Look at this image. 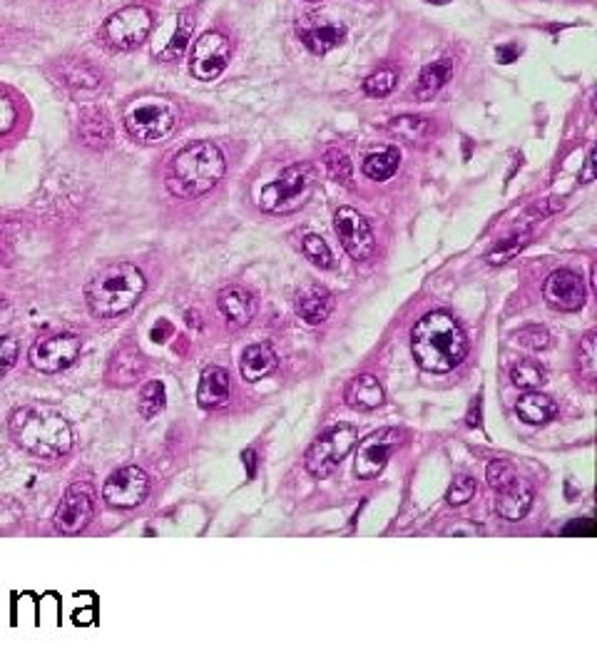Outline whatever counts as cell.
Instances as JSON below:
<instances>
[{
    "label": "cell",
    "mask_w": 597,
    "mask_h": 672,
    "mask_svg": "<svg viewBox=\"0 0 597 672\" xmlns=\"http://www.w3.org/2000/svg\"><path fill=\"white\" fill-rule=\"evenodd\" d=\"M411 351L423 371L448 374L466 359L468 339L461 324L451 314L428 312L411 329Z\"/></svg>",
    "instance_id": "1"
},
{
    "label": "cell",
    "mask_w": 597,
    "mask_h": 672,
    "mask_svg": "<svg viewBox=\"0 0 597 672\" xmlns=\"http://www.w3.org/2000/svg\"><path fill=\"white\" fill-rule=\"evenodd\" d=\"M10 434L23 451L35 458L58 461L73 448V429L68 419L48 406H23L10 416Z\"/></svg>",
    "instance_id": "2"
},
{
    "label": "cell",
    "mask_w": 597,
    "mask_h": 672,
    "mask_svg": "<svg viewBox=\"0 0 597 672\" xmlns=\"http://www.w3.org/2000/svg\"><path fill=\"white\" fill-rule=\"evenodd\" d=\"M227 172L224 152L214 142H192L182 147L170 162V175H167V187L175 197L195 200V197L207 195Z\"/></svg>",
    "instance_id": "3"
},
{
    "label": "cell",
    "mask_w": 597,
    "mask_h": 672,
    "mask_svg": "<svg viewBox=\"0 0 597 672\" xmlns=\"http://www.w3.org/2000/svg\"><path fill=\"white\" fill-rule=\"evenodd\" d=\"M145 292V274L132 262H115L102 267L85 287V302L98 319H115L127 314Z\"/></svg>",
    "instance_id": "4"
},
{
    "label": "cell",
    "mask_w": 597,
    "mask_h": 672,
    "mask_svg": "<svg viewBox=\"0 0 597 672\" xmlns=\"http://www.w3.org/2000/svg\"><path fill=\"white\" fill-rule=\"evenodd\" d=\"M182 112L180 105L162 95H140L130 100L122 112V122L130 137L140 145H157L175 132Z\"/></svg>",
    "instance_id": "5"
},
{
    "label": "cell",
    "mask_w": 597,
    "mask_h": 672,
    "mask_svg": "<svg viewBox=\"0 0 597 672\" xmlns=\"http://www.w3.org/2000/svg\"><path fill=\"white\" fill-rule=\"evenodd\" d=\"M316 190V170L306 162L287 167L274 182L264 185L259 207L269 215H292L311 200Z\"/></svg>",
    "instance_id": "6"
},
{
    "label": "cell",
    "mask_w": 597,
    "mask_h": 672,
    "mask_svg": "<svg viewBox=\"0 0 597 672\" xmlns=\"http://www.w3.org/2000/svg\"><path fill=\"white\" fill-rule=\"evenodd\" d=\"M356 441H359V431H356L354 426L349 424L334 426V429L321 434L319 439L309 446V451H306L304 456L306 471H309L311 476L319 478L331 476V473L341 466V461L349 456V451L356 446Z\"/></svg>",
    "instance_id": "7"
},
{
    "label": "cell",
    "mask_w": 597,
    "mask_h": 672,
    "mask_svg": "<svg viewBox=\"0 0 597 672\" xmlns=\"http://www.w3.org/2000/svg\"><path fill=\"white\" fill-rule=\"evenodd\" d=\"M152 30V15L145 5H127V8H120L117 13H112L110 18L105 20L102 25V40L110 45L112 50H120V53H127V50L140 48L142 43L147 40Z\"/></svg>",
    "instance_id": "8"
},
{
    "label": "cell",
    "mask_w": 597,
    "mask_h": 672,
    "mask_svg": "<svg viewBox=\"0 0 597 672\" xmlns=\"http://www.w3.org/2000/svg\"><path fill=\"white\" fill-rule=\"evenodd\" d=\"M95 501H98V493L88 481L68 486V491L60 498L58 511H55V531L63 536L83 533L95 516Z\"/></svg>",
    "instance_id": "9"
},
{
    "label": "cell",
    "mask_w": 597,
    "mask_h": 672,
    "mask_svg": "<svg viewBox=\"0 0 597 672\" xmlns=\"http://www.w3.org/2000/svg\"><path fill=\"white\" fill-rule=\"evenodd\" d=\"M80 349H83L80 336L63 332L35 341L28 351V359L30 366L35 371H40V374H60V371L75 364V359L80 356Z\"/></svg>",
    "instance_id": "10"
},
{
    "label": "cell",
    "mask_w": 597,
    "mask_h": 672,
    "mask_svg": "<svg viewBox=\"0 0 597 672\" xmlns=\"http://www.w3.org/2000/svg\"><path fill=\"white\" fill-rule=\"evenodd\" d=\"M229 58H232V43L219 30H207L197 38L195 50H192L190 73L202 83H212L227 70Z\"/></svg>",
    "instance_id": "11"
},
{
    "label": "cell",
    "mask_w": 597,
    "mask_h": 672,
    "mask_svg": "<svg viewBox=\"0 0 597 672\" xmlns=\"http://www.w3.org/2000/svg\"><path fill=\"white\" fill-rule=\"evenodd\" d=\"M150 493V476L140 466H122L110 473L102 486V498L112 508H137Z\"/></svg>",
    "instance_id": "12"
},
{
    "label": "cell",
    "mask_w": 597,
    "mask_h": 672,
    "mask_svg": "<svg viewBox=\"0 0 597 672\" xmlns=\"http://www.w3.org/2000/svg\"><path fill=\"white\" fill-rule=\"evenodd\" d=\"M334 232L341 239V247L349 252V257L366 262L376 252V237L371 232V224L354 207H339L334 215Z\"/></svg>",
    "instance_id": "13"
},
{
    "label": "cell",
    "mask_w": 597,
    "mask_h": 672,
    "mask_svg": "<svg viewBox=\"0 0 597 672\" xmlns=\"http://www.w3.org/2000/svg\"><path fill=\"white\" fill-rule=\"evenodd\" d=\"M398 444H401V431L398 429H379L371 436H366L359 448H356V476L361 481H371V478L379 476Z\"/></svg>",
    "instance_id": "14"
},
{
    "label": "cell",
    "mask_w": 597,
    "mask_h": 672,
    "mask_svg": "<svg viewBox=\"0 0 597 672\" xmlns=\"http://www.w3.org/2000/svg\"><path fill=\"white\" fill-rule=\"evenodd\" d=\"M585 297V282L573 269H555L543 284V299L558 312H578L583 309Z\"/></svg>",
    "instance_id": "15"
},
{
    "label": "cell",
    "mask_w": 597,
    "mask_h": 672,
    "mask_svg": "<svg viewBox=\"0 0 597 672\" xmlns=\"http://www.w3.org/2000/svg\"><path fill=\"white\" fill-rule=\"evenodd\" d=\"M297 35L309 53L326 55L344 43L346 25L336 23V20L316 18V15H304L297 23Z\"/></svg>",
    "instance_id": "16"
},
{
    "label": "cell",
    "mask_w": 597,
    "mask_h": 672,
    "mask_svg": "<svg viewBox=\"0 0 597 672\" xmlns=\"http://www.w3.org/2000/svg\"><path fill=\"white\" fill-rule=\"evenodd\" d=\"M145 354L137 349L135 344H125L120 349H115V354L110 356V364H107L105 379L112 386H132L142 379L145 374Z\"/></svg>",
    "instance_id": "17"
},
{
    "label": "cell",
    "mask_w": 597,
    "mask_h": 672,
    "mask_svg": "<svg viewBox=\"0 0 597 672\" xmlns=\"http://www.w3.org/2000/svg\"><path fill=\"white\" fill-rule=\"evenodd\" d=\"M217 307L232 327H247L257 314V299L244 287H227L219 292Z\"/></svg>",
    "instance_id": "18"
},
{
    "label": "cell",
    "mask_w": 597,
    "mask_h": 672,
    "mask_svg": "<svg viewBox=\"0 0 597 672\" xmlns=\"http://www.w3.org/2000/svg\"><path fill=\"white\" fill-rule=\"evenodd\" d=\"M331 307H334V302H331L329 289L321 287V284H304L297 292V314L309 327L324 324L329 319Z\"/></svg>",
    "instance_id": "19"
},
{
    "label": "cell",
    "mask_w": 597,
    "mask_h": 672,
    "mask_svg": "<svg viewBox=\"0 0 597 672\" xmlns=\"http://www.w3.org/2000/svg\"><path fill=\"white\" fill-rule=\"evenodd\" d=\"M344 399L356 411H374L384 404V386L374 374H359L346 384Z\"/></svg>",
    "instance_id": "20"
},
{
    "label": "cell",
    "mask_w": 597,
    "mask_h": 672,
    "mask_svg": "<svg viewBox=\"0 0 597 672\" xmlns=\"http://www.w3.org/2000/svg\"><path fill=\"white\" fill-rule=\"evenodd\" d=\"M530 506H533V488L518 478L515 483H510L508 488L498 491L496 498V511L500 518L505 521H523L528 516Z\"/></svg>",
    "instance_id": "21"
},
{
    "label": "cell",
    "mask_w": 597,
    "mask_h": 672,
    "mask_svg": "<svg viewBox=\"0 0 597 672\" xmlns=\"http://www.w3.org/2000/svg\"><path fill=\"white\" fill-rule=\"evenodd\" d=\"M229 401V374L222 366H207L199 376L197 404L202 409H217Z\"/></svg>",
    "instance_id": "22"
},
{
    "label": "cell",
    "mask_w": 597,
    "mask_h": 672,
    "mask_svg": "<svg viewBox=\"0 0 597 672\" xmlns=\"http://www.w3.org/2000/svg\"><path fill=\"white\" fill-rule=\"evenodd\" d=\"M78 137L90 150H105L112 140V125L107 120L105 110L85 108L78 120Z\"/></svg>",
    "instance_id": "23"
},
{
    "label": "cell",
    "mask_w": 597,
    "mask_h": 672,
    "mask_svg": "<svg viewBox=\"0 0 597 672\" xmlns=\"http://www.w3.org/2000/svg\"><path fill=\"white\" fill-rule=\"evenodd\" d=\"M279 366L277 351L269 344H252L244 349L242 361H239V369H242L244 381H259L264 376L274 374Z\"/></svg>",
    "instance_id": "24"
},
{
    "label": "cell",
    "mask_w": 597,
    "mask_h": 672,
    "mask_svg": "<svg viewBox=\"0 0 597 672\" xmlns=\"http://www.w3.org/2000/svg\"><path fill=\"white\" fill-rule=\"evenodd\" d=\"M451 75H453L451 58H443V60H436V63L426 65V68L421 70V75H418L416 88H413V95H416V100H421V103H428V100L436 98V95L443 90V85L451 80Z\"/></svg>",
    "instance_id": "25"
},
{
    "label": "cell",
    "mask_w": 597,
    "mask_h": 672,
    "mask_svg": "<svg viewBox=\"0 0 597 672\" xmlns=\"http://www.w3.org/2000/svg\"><path fill=\"white\" fill-rule=\"evenodd\" d=\"M172 20H175L172 35L165 40V45H162V48H155V55L160 60L182 58V55H185V50H187V43H190L192 30H195V15H192V10H180V13H177Z\"/></svg>",
    "instance_id": "26"
},
{
    "label": "cell",
    "mask_w": 597,
    "mask_h": 672,
    "mask_svg": "<svg viewBox=\"0 0 597 672\" xmlns=\"http://www.w3.org/2000/svg\"><path fill=\"white\" fill-rule=\"evenodd\" d=\"M515 411H518V416L525 421V424L540 426V424H548L550 419H555V414H558V404H555L550 396L540 394V391H528V394H523L518 399Z\"/></svg>",
    "instance_id": "27"
},
{
    "label": "cell",
    "mask_w": 597,
    "mask_h": 672,
    "mask_svg": "<svg viewBox=\"0 0 597 672\" xmlns=\"http://www.w3.org/2000/svg\"><path fill=\"white\" fill-rule=\"evenodd\" d=\"M398 167H401V152H398V147H384L379 152H371L364 160V165H361V170H364V175L369 180L386 182L396 175Z\"/></svg>",
    "instance_id": "28"
},
{
    "label": "cell",
    "mask_w": 597,
    "mask_h": 672,
    "mask_svg": "<svg viewBox=\"0 0 597 672\" xmlns=\"http://www.w3.org/2000/svg\"><path fill=\"white\" fill-rule=\"evenodd\" d=\"M60 75H63V83L70 90H75V93H93L102 83L100 75L88 63H83V60L80 63H65Z\"/></svg>",
    "instance_id": "29"
},
{
    "label": "cell",
    "mask_w": 597,
    "mask_h": 672,
    "mask_svg": "<svg viewBox=\"0 0 597 672\" xmlns=\"http://www.w3.org/2000/svg\"><path fill=\"white\" fill-rule=\"evenodd\" d=\"M389 130L394 132V135L403 137V140L418 142V140H426V137L431 135L433 125H431V120H428V117L401 115V117H394V120L389 122Z\"/></svg>",
    "instance_id": "30"
},
{
    "label": "cell",
    "mask_w": 597,
    "mask_h": 672,
    "mask_svg": "<svg viewBox=\"0 0 597 672\" xmlns=\"http://www.w3.org/2000/svg\"><path fill=\"white\" fill-rule=\"evenodd\" d=\"M510 379H513V384L523 391H535V389H540L545 381H548L545 379L543 364H538L535 359L518 361V364L510 369Z\"/></svg>",
    "instance_id": "31"
},
{
    "label": "cell",
    "mask_w": 597,
    "mask_h": 672,
    "mask_svg": "<svg viewBox=\"0 0 597 672\" xmlns=\"http://www.w3.org/2000/svg\"><path fill=\"white\" fill-rule=\"evenodd\" d=\"M167 406V391L162 381H147L140 391V401H137V409H140L142 419H155L157 414H162Z\"/></svg>",
    "instance_id": "32"
},
{
    "label": "cell",
    "mask_w": 597,
    "mask_h": 672,
    "mask_svg": "<svg viewBox=\"0 0 597 672\" xmlns=\"http://www.w3.org/2000/svg\"><path fill=\"white\" fill-rule=\"evenodd\" d=\"M301 252H304V257L309 259L311 264H316V267L321 269L334 267V254H331L326 239L319 237V234H306V237L301 239Z\"/></svg>",
    "instance_id": "33"
},
{
    "label": "cell",
    "mask_w": 597,
    "mask_h": 672,
    "mask_svg": "<svg viewBox=\"0 0 597 672\" xmlns=\"http://www.w3.org/2000/svg\"><path fill=\"white\" fill-rule=\"evenodd\" d=\"M324 167L329 177L339 185H351V160L344 150L339 147H329L324 152Z\"/></svg>",
    "instance_id": "34"
},
{
    "label": "cell",
    "mask_w": 597,
    "mask_h": 672,
    "mask_svg": "<svg viewBox=\"0 0 597 672\" xmlns=\"http://www.w3.org/2000/svg\"><path fill=\"white\" fill-rule=\"evenodd\" d=\"M396 83H398L396 70L381 68L364 80V90H366V95H371V98H386L389 93H394Z\"/></svg>",
    "instance_id": "35"
},
{
    "label": "cell",
    "mask_w": 597,
    "mask_h": 672,
    "mask_svg": "<svg viewBox=\"0 0 597 672\" xmlns=\"http://www.w3.org/2000/svg\"><path fill=\"white\" fill-rule=\"evenodd\" d=\"M525 244H528V234H513V237H508V239H503V242H498V247L496 249H491V252H488V262L491 264H503V262H508V259H513L515 254L520 252V249L525 247Z\"/></svg>",
    "instance_id": "36"
},
{
    "label": "cell",
    "mask_w": 597,
    "mask_h": 672,
    "mask_svg": "<svg viewBox=\"0 0 597 672\" xmlns=\"http://www.w3.org/2000/svg\"><path fill=\"white\" fill-rule=\"evenodd\" d=\"M486 478H488V486H491L493 491H503V488H508L510 483L518 481L520 476L513 471V466H510V463L493 461L491 466H488Z\"/></svg>",
    "instance_id": "37"
},
{
    "label": "cell",
    "mask_w": 597,
    "mask_h": 672,
    "mask_svg": "<svg viewBox=\"0 0 597 672\" xmlns=\"http://www.w3.org/2000/svg\"><path fill=\"white\" fill-rule=\"evenodd\" d=\"M473 496H476V481H473L471 476H458L456 481L451 483V488H448L446 501L451 503V506H463V503L471 501Z\"/></svg>",
    "instance_id": "38"
},
{
    "label": "cell",
    "mask_w": 597,
    "mask_h": 672,
    "mask_svg": "<svg viewBox=\"0 0 597 672\" xmlns=\"http://www.w3.org/2000/svg\"><path fill=\"white\" fill-rule=\"evenodd\" d=\"M513 336L520 346H525V349L540 351L550 346V334L545 332L543 327H525V329H520V332H515Z\"/></svg>",
    "instance_id": "39"
},
{
    "label": "cell",
    "mask_w": 597,
    "mask_h": 672,
    "mask_svg": "<svg viewBox=\"0 0 597 672\" xmlns=\"http://www.w3.org/2000/svg\"><path fill=\"white\" fill-rule=\"evenodd\" d=\"M578 364H580V369H583L585 379H593L595 366H597V361H595V334L593 332L585 336L583 344H580Z\"/></svg>",
    "instance_id": "40"
},
{
    "label": "cell",
    "mask_w": 597,
    "mask_h": 672,
    "mask_svg": "<svg viewBox=\"0 0 597 672\" xmlns=\"http://www.w3.org/2000/svg\"><path fill=\"white\" fill-rule=\"evenodd\" d=\"M18 122V108H15V100L10 98L5 90H0V137L8 135L10 130Z\"/></svg>",
    "instance_id": "41"
},
{
    "label": "cell",
    "mask_w": 597,
    "mask_h": 672,
    "mask_svg": "<svg viewBox=\"0 0 597 672\" xmlns=\"http://www.w3.org/2000/svg\"><path fill=\"white\" fill-rule=\"evenodd\" d=\"M15 361H18V341L8 334L0 336V379L13 369Z\"/></svg>",
    "instance_id": "42"
},
{
    "label": "cell",
    "mask_w": 597,
    "mask_h": 672,
    "mask_svg": "<svg viewBox=\"0 0 597 672\" xmlns=\"http://www.w3.org/2000/svg\"><path fill=\"white\" fill-rule=\"evenodd\" d=\"M496 55H498V60L500 63H513V60H518V55H520V48L518 45H500V48L496 50Z\"/></svg>",
    "instance_id": "43"
},
{
    "label": "cell",
    "mask_w": 597,
    "mask_h": 672,
    "mask_svg": "<svg viewBox=\"0 0 597 672\" xmlns=\"http://www.w3.org/2000/svg\"><path fill=\"white\" fill-rule=\"evenodd\" d=\"M593 180V152L588 155V165H585V175H583V182H590Z\"/></svg>",
    "instance_id": "44"
},
{
    "label": "cell",
    "mask_w": 597,
    "mask_h": 672,
    "mask_svg": "<svg viewBox=\"0 0 597 672\" xmlns=\"http://www.w3.org/2000/svg\"><path fill=\"white\" fill-rule=\"evenodd\" d=\"M426 3H431V5H448V3H451V0H426Z\"/></svg>",
    "instance_id": "45"
},
{
    "label": "cell",
    "mask_w": 597,
    "mask_h": 672,
    "mask_svg": "<svg viewBox=\"0 0 597 672\" xmlns=\"http://www.w3.org/2000/svg\"><path fill=\"white\" fill-rule=\"evenodd\" d=\"M309 3H319V0H309Z\"/></svg>",
    "instance_id": "46"
}]
</instances>
